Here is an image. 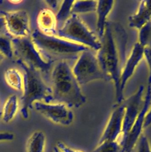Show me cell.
<instances>
[{
	"label": "cell",
	"mask_w": 151,
	"mask_h": 152,
	"mask_svg": "<svg viewBox=\"0 0 151 152\" xmlns=\"http://www.w3.org/2000/svg\"><path fill=\"white\" fill-rule=\"evenodd\" d=\"M151 124V107L148 110L147 113L146 114L144 121V128L147 127Z\"/></svg>",
	"instance_id": "30"
},
{
	"label": "cell",
	"mask_w": 151,
	"mask_h": 152,
	"mask_svg": "<svg viewBox=\"0 0 151 152\" xmlns=\"http://www.w3.org/2000/svg\"><path fill=\"white\" fill-rule=\"evenodd\" d=\"M56 36L70 42L83 45L90 49L98 50L100 40L91 31L77 14H72L57 30Z\"/></svg>",
	"instance_id": "6"
},
{
	"label": "cell",
	"mask_w": 151,
	"mask_h": 152,
	"mask_svg": "<svg viewBox=\"0 0 151 152\" xmlns=\"http://www.w3.org/2000/svg\"><path fill=\"white\" fill-rule=\"evenodd\" d=\"M143 92L144 86L141 85L133 94L122 102L124 106V115L121 138L124 137L130 130L143 107L144 102V99H143Z\"/></svg>",
	"instance_id": "11"
},
{
	"label": "cell",
	"mask_w": 151,
	"mask_h": 152,
	"mask_svg": "<svg viewBox=\"0 0 151 152\" xmlns=\"http://www.w3.org/2000/svg\"><path fill=\"white\" fill-rule=\"evenodd\" d=\"M21 2V1H10V2L13 3V4H18V3H20Z\"/></svg>",
	"instance_id": "34"
},
{
	"label": "cell",
	"mask_w": 151,
	"mask_h": 152,
	"mask_svg": "<svg viewBox=\"0 0 151 152\" xmlns=\"http://www.w3.org/2000/svg\"><path fill=\"white\" fill-rule=\"evenodd\" d=\"M74 1L66 0L61 1L60 6L57 11L56 18L57 21V29L63 26L66 21L71 16V10Z\"/></svg>",
	"instance_id": "20"
},
{
	"label": "cell",
	"mask_w": 151,
	"mask_h": 152,
	"mask_svg": "<svg viewBox=\"0 0 151 152\" xmlns=\"http://www.w3.org/2000/svg\"><path fill=\"white\" fill-rule=\"evenodd\" d=\"M53 102L62 103L69 108L79 107L86 102L72 69L66 61L57 62L51 71Z\"/></svg>",
	"instance_id": "2"
},
{
	"label": "cell",
	"mask_w": 151,
	"mask_h": 152,
	"mask_svg": "<svg viewBox=\"0 0 151 152\" xmlns=\"http://www.w3.org/2000/svg\"><path fill=\"white\" fill-rule=\"evenodd\" d=\"M92 152H121V145L116 141H105L98 143Z\"/></svg>",
	"instance_id": "24"
},
{
	"label": "cell",
	"mask_w": 151,
	"mask_h": 152,
	"mask_svg": "<svg viewBox=\"0 0 151 152\" xmlns=\"http://www.w3.org/2000/svg\"><path fill=\"white\" fill-rule=\"evenodd\" d=\"M5 56L2 54V53H1V52H0V64L2 62V61L5 59Z\"/></svg>",
	"instance_id": "32"
},
{
	"label": "cell",
	"mask_w": 151,
	"mask_h": 152,
	"mask_svg": "<svg viewBox=\"0 0 151 152\" xmlns=\"http://www.w3.org/2000/svg\"><path fill=\"white\" fill-rule=\"evenodd\" d=\"M97 1H74L71 12L72 14H78L96 11Z\"/></svg>",
	"instance_id": "21"
},
{
	"label": "cell",
	"mask_w": 151,
	"mask_h": 152,
	"mask_svg": "<svg viewBox=\"0 0 151 152\" xmlns=\"http://www.w3.org/2000/svg\"><path fill=\"white\" fill-rule=\"evenodd\" d=\"M151 20V10L149 1L140 2L137 11L128 17L129 26L139 30Z\"/></svg>",
	"instance_id": "15"
},
{
	"label": "cell",
	"mask_w": 151,
	"mask_h": 152,
	"mask_svg": "<svg viewBox=\"0 0 151 152\" xmlns=\"http://www.w3.org/2000/svg\"><path fill=\"white\" fill-rule=\"evenodd\" d=\"M144 56L146 60L149 70L147 85L151 86V47H146L144 48Z\"/></svg>",
	"instance_id": "26"
},
{
	"label": "cell",
	"mask_w": 151,
	"mask_h": 152,
	"mask_svg": "<svg viewBox=\"0 0 151 152\" xmlns=\"http://www.w3.org/2000/svg\"><path fill=\"white\" fill-rule=\"evenodd\" d=\"M7 84L14 90L22 93L24 90V77L17 69L11 68L7 69L4 74Z\"/></svg>",
	"instance_id": "17"
},
{
	"label": "cell",
	"mask_w": 151,
	"mask_h": 152,
	"mask_svg": "<svg viewBox=\"0 0 151 152\" xmlns=\"http://www.w3.org/2000/svg\"><path fill=\"white\" fill-rule=\"evenodd\" d=\"M6 30L5 19L3 16H1L0 17V33H1L3 30Z\"/></svg>",
	"instance_id": "31"
},
{
	"label": "cell",
	"mask_w": 151,
	"mask_h": 152,
	"mask_svg": "<svg viewBox=\"0 0 151 152\" xmlns=\"http://www.w3.org/2000/svg\"><path fill=\"white\" fill-rule=\"evenodd\" d=\"M14 138V134L9 132H0V141H12Z\"/></svg>",
	"instance_id": "28"
},
{
	"label": "cell",
	"mask_w": 151,
	"mask_h": 152,
	"mask_svg": "<svg viewBox=\"0 0 151 152\" xmlns=\"http://www.w3.org/2000/svg\"><path fill=\"white\" fill-rule=\"evenodd\" d=\"M2 119V112H0V121Z\"/></svg>",
	"instance_id": "35"
},
{
	"label": "cell",
	"mask_w": 151,
	"mask_h": 152,
	"mask_svg": "<svg viewBox=\"0 0 151 152\" xmlns=\"http://www.w3.org/2000/svg\"><path fill=\"white\" fill-rule=\"evenodd\" d=\"M14 56L17 61L23 62L41 74L52 71L53 62L47 60L40 52L31 37L11 38Z\"/></svg>",
	"instance_id": "5"
},
{
	"label": "cell",
	"mask_w": 151,
	"mask_h": 152,
	"mask_svg": "<svg viewBox=\"0 0 151 152\" xmlns=\"http://www.w3.org/2000/svg\"><path fill=\"white\" fill-rule=\"evenodd\" d=\"M46 145V135L41 131L33 132L28 139L27 152H44Z\"/></svg>",
	"instance_id": "19"
},
{
	"label": "cell",
	"mask_w": 151,
	"mask_h": 152,
	"mask_svg": "<svg viewBox=\"0 0 151 152\" xmlns=\"http://www.w3.org/2000/svg\"><path fill=\"white\" fill-rule=\"evenodd\" d=\"M114 1L112 0H105V1H98L97 7V30L98 33V38L102 37L106 23L107 22V18L113 9Z\"/></svg>",
	"instance_id": "16"
},
{
	"label": "cell",
	"mask_w": 151,
	"mask_h": 152,
	"mask_svg": "<svg viewBox=\"0 0 151 152\" xmlns=\"http://www.w3.org/2000/svg\"><path fill=\"white\" fill-rule=\"evenodd\" d=\"M30 37L43 56L53 63L55 61L77 59L82 52L89 49L56 35L46 34L38 29L32 31Z\"/></svg>",
	"instance_id": "3"
},
{
	"label": "cell",
	"mask_w": 151,
	"mask_h": 152,
	"mask_svg": "<svg viewBox=\"0 0 151 152\" xmlns=\"http://www.w3.org/2000/svg\"><path fill=\"white\" fill-rule=\"evenodd\" d=\"M144 48L138 42L136 43L131 52L126 60L122 69L120 80V91L121 96L124 98L123 91L128 79L133 74L134 70L144 56Z\"/></svg>",
	"instance_id": "13"
},
{
	"label": "cell",
	"mask_w": 151,
	"mask_h": 152,
	"mask_svg": "<svg viewBox=\"0 0 151 152\" xmlns=\"http://www.w3.org/2000/svg\"><path fill=\"white\" fill-rule=\"evenodd\" d=\"M127 38L126 32L120 23L107 21L100 39L101 47L96 55L102 68L114 82L117 104L124 100L120 94V80L126 62Z\"/></svg>",
	"instance_id": "1"
},
{
	"label": "cell",
	"mask_w": 151,
	"mask_h": 152,
	"mask_svg": "<svg viewBox=\"0 0 151 152\" xmlns=\"http://www.w3.org/2000/svg\"><path fill=\"white\" fill-rule=\"evenodd\" d=\"M6 30L12 38L30 37L31 30L28 13L25 10H17L2 12Z\"/></svg>",
	"instance_id": "9"
},
{
	"label": "cell",
	"mask_w": 151,
	"mask_h": 152,
	"mask_svg": "<svg viewBox=\"0 0 151 152\" xmlns=\"http://www.w3.org/2000/svg\"><path fill=\"white\" fill-rule=\"evenodd\" d=\"M72 69L80 86L94 80H111L102 68L97 55L90 49L81 53Z\"/></svg>",
	"instance_id": "7"
},
{
	"label": "cell",
	"mask_w": 151,
	"mask_h": 152,
	"mask_svg": "<svg viewBox=\"0 0 151 152\" xmlns=\"http://www.w3.org/2000/svg\"><path fill=\"white\" fill-rule=\"evenodd\" d=\"M0 52L5 58L11 59L14 57L11 38L2 34H0Z\"/></svg>",
	"instance_id": "23"
},
{
	"label": "cell",
	"mask_w": 151,
	"mask_h": 152,
	"mask_svg": "<svg viewBox=\"0 0 151 152\" xmlns=\"http://www.w3.org/2000/svg\"><path fill=\"white\" fill-rule=\"evenodd\" d=\"M124 115V106L121 103L116 104L107 123L98 143L105 141H116L121 134Z\"/></svg>",
	"instance_id": "12"
},
{
	"label": "cell",
	"mask_w": 151,
	"mask_h": 152,
	"mask_svg": "<svg viewBox=\"0 0 151 152\" xmlns=\"http://www.w3.org/2000/svg\"><path fill=\"white\" fill-rule=\"evenodd\" d=\"M56 147L60 150L61 152H82L81 150L72 148L62 142H58L57 143Z\"/></svg>",
	"instance_id": "27"
},
{
	"label": "cell",
	"mask_w": 151,
	"mask_h": 152,
	"mask_svg": "<svg viewBox=\"0 0 151 152\" xmlns=\"http://www.w3.org/2000/svg\"><path fill=\"white\" fill-rule=\"evenodd\" d=\"M19 102L18 97L15 94L9 96L3 106L2 112V120L6 123L11 121L18 112Z\"/></svg>",
	"instance_id": "18"
},
{
	"label": "cell",
	"mask_w": 151,
	"mask_h": 152,
	"mask_svg": "<svg viewBox=\"0 0 151 152\" xmlns=\"http://www.w3.org/2000/svg\"><path fill=\"white\" fill-rule=\"evenodd\" d=\"M151 103V86L147 85L143 107L138 115L136 121L126 135L119 142L121 152H132L142 134L144 128V121Z\"/></svg>",
	"instance_id": "10"
},
{
	"label": "cell",
	"mask_w": 151,
	"mask_h": 152,
	"mask_svg": "<svg viewBox=\"0 0 151 152\" xmlns=\"http://www.w3.org/2000/svg\"><path fill=\"white\" fill-rule=\"evenodd\" d=\"M38 30L49 35H56L57 21L54 12L48 8L41 10L37 17Z\"/></svg>",
	"instance_id": "14"
},
{
	"label": "cell",
	"mask_w": 151,
	"mask_h": 152,
	"mask_svg": "<svg viewBox=\"0 0 151 152\" xmlns=\"http://www.w3.org/2000/svg\"><path fill=\"white\" fill-rule=\"evenodd\" d=\"M44 2L47 4V5L49 7V9L52 10L54 12V10H58L60 4L61 3V1H52V0H49V1H45Z\"/></svg>",
	"instance_id": "29"
},
{
	"label": "cell",
	"mask_w": 151,
	"mask_h": 152,
	"mask_svg": "<svg viewBox=\"0 0 151 152\" xmlns=\"http://www.w3.org/2000/svg\"><path fill=\"white\" fill-rule=\"evenodd\" d=\"M136 152H151V146L147 137L142 134L136 145Z\"/></svg>",
	"instance_id": "25"
},
{
	"label": "cell",
	"mask_w": 151,
	"mask_h": 152,
	"mask_svg": "<svg viewBox=\"0 0 151 152\" xmlns=\"http://www.w3.org/2000/svg\"><path fill=\"white\" fill-rule=\"evenodd\" d=\"M138 43L143 48L151 47V20L139 30Z\"/></svg>",
	"instance_id": "22"
},
{
	"label": "cell",
	"mask_w": 151,
	"mask_h": 152,
	"mask_svg": "<svg viewBox=\"0 0 151 152\" xmlns=\"http://www.w3.org/2000/svg\"><path fill=\"white\" fill-rule=\"evenodd\" d=\"M24 71V90L21 97V114L23 118L28 119L30 110L36 102H53V97L50 87L43 80L41 74L29 68L23 62L17 61Z\"/></svg>",
	"instance_id": "4"
},
{
	"label": "cell",
	"mask_w": 151,
	"mask_h": 152,
	"mask_svg": "<svg viewBox=\"0 0 151 152\" xmlns=\"http://www.w3.org/2000/svg\"><path fill=\"white\" fill-rule=\"evenodd\" d=\"M53 152H61V151H60V150L56 146H55L53 148Z\"/></svg>",
	"instance_id": "33"
},
{
	"label": "cell",
	"mask_w": 151,
	"mask_h": 152,
	"mask_svg": "<svg viewBox=\"0 0 151 152\" xmlns=\"http://www.w3.org/2000/svg\"><path fill=\"white\" fill-rule=\"evenodd\" d=\"M33 108L52 122L62 126H69L73 121V114L70 108L62 103H44L36 102Z\"/></svg>",
	"instance_id": "8"
}]
</instances>
